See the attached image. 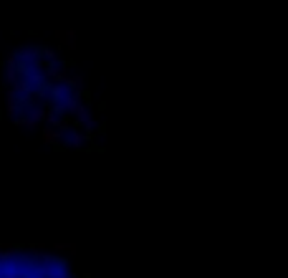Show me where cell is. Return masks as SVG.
<instances>
[{"label": "cell", "instance_id": "obj_10", "mask_svg": "<svg viewBox=\"0 0 288 278\" xmlns=\"http://www.w3.org/2000/svg\"><path fill=\"white\" fill-rule=\"evenodd\" d=\"M58 122V114L53 109H46V116H43V127H56Z\"/></svg>", "mask_w": 288, "mask_h": 278}, {"label": "cell", "instance_id": "obj_3", "mask_svg": "<svg viewBox=\"0 0 288 278\" xmlns=\"http://www.w3.org/2000/svg\"><path fill=\"white\" fill-rule=\"evenodd\" d=\"M68 147L71 149H89L91 147V137L86 132H81V129L73 127V132L68 134Z\"/></svg>", "mask_w": 288, "mask_h": 278}, {"label": "cell", "instance_id": "obj_5", "mask_svg": "<svg viewBox=\"0 0 288 278\" xmlns=\"http://www.w3.org/2000/svg\"><path fill=\"white\" fill-rule=\"evenodd\" d=\"M56 41L61 43V48H66V51H76V33H73L71 28H66V30H56Z\"/></svg>", "mask_w": 288, "mask_h": 278}, {"label": "cell", "instance_id": "obj_11", "mask_svg": "<svg viewBox=\"0 0 288 278\" xmlns=\"http://www.w3.org/2000/svg\"><path fill=\"white\" fill-rule=\"evenodd\" d=\"M5 66H8V68H15V66H18V51H10V53L5 56Z\"/></svg>", "mask_w": 288, "mask_h": 278}, {"label": "cell", "instance_id": "obj_4", "mask_svg": "<svg viewBox=\"0 0 288 278\" xmlns=\"http://www.w3.org/2000/svg\"><path fill=\"white\" fill-rule=\"evenodd\" d=\"M20 114V104H18V96L10 91V89H5V109H3V116L5 119H15Z\"/></svg>", "mask_w": 288, "mask_h": 278}, {"label": "cell", "instance_id": "obj_7", "mask_svg": "<svg viewBox=\"0 0 288 278\" xmlns=\"http://www.w3.org/2000/svg\"><path fill=\"white\" fill-rule=\"evenodd\" d=\"M48 248H53V253H61V256H76V243H53V246H48Z\"/></svg>", "mask_w": 288, "mask_h": 278}, {"label": "cell", "instance_id": "obj_2", "mask_svg": "<svg viewBox=\"0 0 288 278\" xmlns=\"http://www.w3.org/2000/svg\"><path fill=\"white\" fill-rule=\"evenodd\" d=\"M35 63H40V53H38L35 46H25V48L18 51V66H23V68L30 71Z\"/></svg>", "mask_w": 288, "mask_h": 278}, {"label": "cell", "instance_id": "obj_1", "mask_svg": "<svg viewBox=\"0 0 288 278\" xmlns=\"http://www.w3.org/2000/svg\"><path fill=\"white\" fill-rule=\"evenodd\" d=\"M40 139L46 147H56V149H66L68 147V134L56 132V127H43L40 129Z\"/></svg>", "mask_w": 288, "mask_h": 278}, {"label": "cell", "instance_id": "obj_8", "mask_svg": "<svg viewBox=\"0 0 288 278\" xmlns=\"http://www.w3.org/2000/svg\"><path fill=\"white\" fill-rule=\"evenodd\" d=\"M18 81H20V76H18V68H8V66H5V84H8V89H13Z\"/></svg>", "mask_w": 288, "mask_h": 278}, {"label": "cell", "instance_id": "obj_9", "mask_svg": "<svg viewBox=\"0 0 288 278\" xmlns=\"http://www.w3.org/2000/svg\"><path fill=\"white\" fill-rule=\"evenodd\" d=\"M38 53H40V61H46V63H56V48H38Z\"/></svg>", "mask_w": 288, "mask_h": 278}, {"label": "cell", "instance_id": "obj_6", "mask_svg": "<svg viewBox=\"0 0 288 278\" xmlns=\"http://www.w3.org/2000/svg\"><path fill=\"white\" fill-rule=\"evenodd\" d=\"M73 119L71 116H66V114H61L58 116V122H56V132H61V134H71L73 132Z\"/></svg>", "mask_w": 288, "mask_h": 278}]
</instances>
